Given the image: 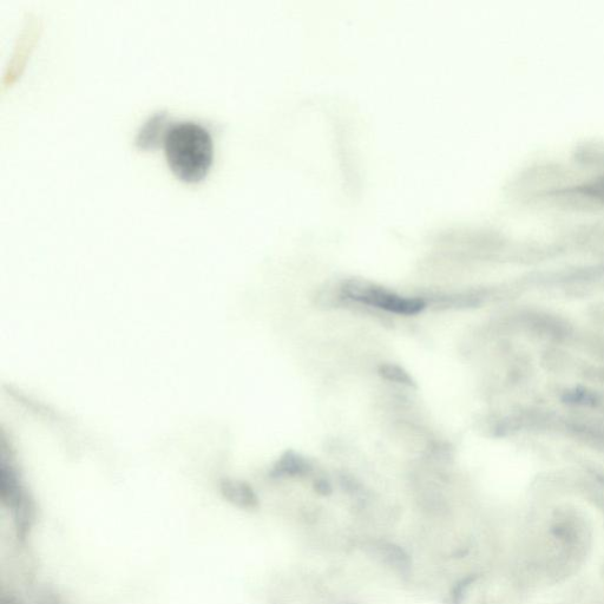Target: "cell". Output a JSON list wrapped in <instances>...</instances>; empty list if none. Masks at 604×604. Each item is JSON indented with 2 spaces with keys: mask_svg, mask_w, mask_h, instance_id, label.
Instances as JSON below:
<instances>
[{
  "mask_svg": "<svg viewBox=\"0 0 604 604\" xmlns=\"http://www.w3.org/2000/svg\"><path fill=\"white\" fill-rule=\"evenodd\" d=\"M377 372L385 382L395 384L404 389H416V380L403 366L393 363H383L378 366Z\"/></svg>",
  "mask_w": 604,
  "mask_h": 604,
  "instance_id": "4",
  "label": "cell"
},
{
  "mask_svg": "<svg viewBox=\"0 0 604 604\" xmlns=\"http://www.w3.org/2000/svg\"><path fill=\"white\" fill-rule=\"evenodd\" d=\"M164 153L173 173L185 182H199L213 163V139L195 122L174 124L164 135Z\"/></svg>",
  "mask_w": 604,
  "mask_h": 604,
  "instance_id": "1",
  "label": "cell"
},
{
  "mask_svg": "<svg viewBox=\"0 0 604 604\" xmlns=\"http://www.w3.org/2000/svg\"><path fill=\"white\" fill-rule=\"evenodd\" d=\"M344 292L352 304L372 308V310L413 317L422 313L426 304L419 295H400L383 286L363 279H350L343 282Z\"/></svg>",
  "mask_w": 604,
  "mask_h": 604,
  "instance_id": "2",
  "label": "cell"
},
{
  "mask_svg": "<svg viewBox=\"0 0 604 604\" xmlns=\"http://www.w3.org/2000/svg\"><path fill=\"white\" fill-rule=\"evenodd\" d=\"M314 465L295 451H287L274 465L272 475L277 478H298L313 475Z\"/></svg>",
  "mask_w": 604,
  "mask_h": 604,
  "instance_id": "3",
  "label": "cell"
},
{
  "mask_svg": "<svg viewBox=\"0 0 604 604\" xmlns=\"http://www.w3.org/2000/svg\"><path fill=\"white\" fill-rule=\"evenodd\" d=\"M583 192L589 196H594V198L604 200V177L589 183L588 186L584 187Z\"/></svg>",
  "mask_w": 604,
  "mask_h": 604,
  "instance_id": "5",
  "label": "cell"
},
{
  "mask_svg": "<svg viewBox=\"0 0 604 604\" xmlns=\"http://www.w3.org/2000/svg\"><path fill=\"white\" fill-rule=\"evenodd\" d=\"M315 491L319 492L320 495L331 494L332 488L330 482L326 478H317L314 482Z\"/></svg>",
  "mask_w": 604,
  "mask_h": 604,
  "instance_id": "6",
  "label": "cell"
}]
</instances>
